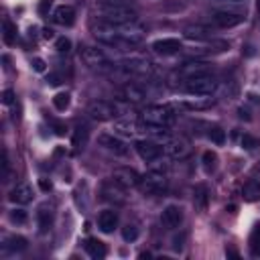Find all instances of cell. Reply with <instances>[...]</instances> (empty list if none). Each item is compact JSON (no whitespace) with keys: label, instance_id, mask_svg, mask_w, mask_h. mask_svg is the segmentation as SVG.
<instances>
[{"label":"cell","instance_id":"cell-1","mask_svg":"<svg viewBox=\"0 0 260 260\" xmlns=\"http://www.w3.org/2000/svg\"><path fill=\"white\" fill-rule=\"evenodd\" d=\"M93 37L108 47L114 49H128L134 45H140L146 37V28L134 20V22H124V24H108V22H100L98 26H93Z\"/></svg>","mask_w":260,"mask_h":260},{"label":"cell","instance_id":"cell-2","mask_svg":"<svg viewBox=\"0 0 260 260\" xmlns=\"http://www.w3.org/2000/svg\"><path fill=\"white\" fill-rule=\"evenodd\" d=\"M95 14L102 22H108V24H124V22L136 20V10H132L122 2H102L95 8Z\"/></svg>","mask_w":260,"mask_h":260},{"label":"cell","instance_id":"cell-3","mask_svg":"<svg viewBox=\"0 0 260 260\" xmlns=\"http://www.w3.org/2000/svg\"><path fill=\"white\" fill-rule=\"evenodd\" d=\"M140 120H142V124H146L148 128H171V126L175 124V112H173L169 106L150 104V106L142 108Z\"/></svg>","mask_w":260,"mask_h":260},{"label":"cell","instance_id":"cell-4","mask_svg":"<svg viewBox=\"0 0 260 260\" xmlns=\"http://www.w3.org/2000/svg\"><path fill=\"white\" fill-rule=\"evenodd\" d=\"M183 87L191 95H211L217 89V79L211 73H205V75H197V77L185 79Z\"/></svg>","mask_w":260,"mask_h":260},{"label":"cell","instance_id":"cell-5","mask_svg":"<svg viewBox=\"0 0 260 260\" xmlns=\"http://www.w3.org/2000/svg\"><path fill=\"white\" fill-rule=\"evenodd\" d=\"M167 185H169L167 177L158 171L146 173L144 177H140V183H138V187L144 195H162L167 191Z\"/></svg>","mask_w":260,"mask_h":260},{"label":"cell","instance_id":"cell-6","mask_svg":"<svg viewBox=\"0 0 260 260\" xmlns=\"http://www.w3.org/2000/svg\"><path fill=\"white\" fill-rule=\"evenodd\" d=\"M100 195H102V199H106L108 203H114V205H124L126 203V187L120 185L114 177L112 179H106L102 183Z\"/></svg>","mask_w":260,"mask_h":260},{"label":"cell","instance_id":"cell-7","mask_svg":"<svg viewBox=\"0 0 260 260\" xmlns=\"http://www.w3.org/2000/svg\"><path fill=\"white\" fill-rule=\"evenodd\" d=\"M79 57H81V61H83L87 67H91V69H106V67H110L108 55H106L102 49H98V47H83V49L79 51Z\"/></svg>","mask_w":260,"mask_h":260},{"label":"cell","instance_id":"cell-8","mask_svg":"<svg viewBox=\"0 0 260 260\" xmlns=\"http://www.w3.org/2000/svg\"><path fill=\"white\" fill-rule=\"evenodd\" d=\"M87 114H89L93 120L106 122V120H112V118L118 114V108H116V104H112V102L98 100V102H91V104H89Z\"/></svg>","mask_w":260,"mask_h":260},{"label":"cell","instance_id":"cell-9","mask_svg":"<svg viewBox=\"0 0 260 260\" xmlns=\"http://www.w3.org/2000/svg\"><path fill=\"white\" fill-rule=\"evenodd\" d=\"M211 20L219 28H232V26H238L240 22H244V14L236 12V10H213Z\"/></svg>","mask_w":260,"mask_h":260},{"label":"cell","instance_id":"cell-10","mask_svg":"<svg viewBox=\"0 0 260 260\" xmlns=\"http://www.w3.org/2000/svg\"><path fill=\"white\" fill-rule=\"evenodd\" d=\"M98 144H100L104 150H108V152H112V154H116V156L128 154L126 142L120 140V138L114 136V134H100V136H98Z\"/></svg>","mask_w":260,"mask_h":260},{"label":"cell","instance_id":"cell-11","mask_svg":"<svg viewBox=\"0 0 260 260\" xmlns=\"http://www.w3.org/2000/svg\"><path fill=\"white\" fill-rule=\"evenodd\" d=\"M134 148H136L138 156H140L142 160H146V162L158 160L160 154H162V148H160L156 142H152V140H136Z\"/></svg>","mask_w":260,"mask_h":260},{"label":"cell","instance_id":"cell-12","mask_svg":"<svg viewBox=\"0 0 260 260\" xmlns=\"http://www.w3.org/2000/svg\"><path fill=\"white\" fill-rule=\"evenodd\" d=\"M165 152L171 156V158H185L189 152H191V142L183 136H177V138H171L167 144H165Z\"/></svg>","mask_w":260,"mask_h":260},{"label":"cell","instance_id":"cell-13","mask_svg":"<svg viewBox=\"0 0 260 260\" xmlns=\"http://www.w3.org/2000/svg\"><path fill=\"white\" fill-rule=\"evenodd\" d=\"M160 221H162V225L169 228V230L179 228V225L183 223V209H181L179 205H167V207L162 209V213H160Z\"/></svg>","mask_w":260,"mask_h":260},{"label":"cell","instance_id":"cell-14","mask_svg":"<svg viewBox=\"0 0 260 260\" xmlns=\"http://www.w3.org/2000/svg\"><path fill=\"white\" fill-rule=\"evenodd\" d=\"M177 73L181 75L183 81H185V79H191V77H197V75H205V73H209V63H203V61H189V63L181 65Z\"/></svg>","mask_w":260,"mask_h":260},{"label":"cell","instance_id":"cell-15","mask_svg":"<svg viewBox=\"0 0 260 260\" xmlns=\"http://www.w3.org/2000/svg\"><path fill=\"white\" fill-rule=\"evenodd\" d=\"M150 49H152L156 55L167 57V55H175V53H179V51H181V43H179V39L167 37V39H158V41H154Z\"/></svg>","mask_w":260,"mask_h":260},{"label":"cell","instance_id":"cell-16","mask_svg":"<svg viewBox=\"0 0 260 260\" xmlns=\"http://www.w3.org/2000/svg\"><path fill=\"white\" fill-rule=\"evenodd\" d=\"M112 177H114L120 185H124L126 189H128V187H138V183H140V175H138L134 169H130V167H120V169H116Z\"/></svg>","mask_w":260,"mask_h":260},{"label":"cell","instance_id":"cell-17","mask_svg":"<svg viewBox=\"0 0 260 260\" xmlns=\"http://www.w3.org/2000/svg\"><path fill=\"white\" fill-rule=\"evenodd\" d=\"M114 132H118L122 136H136L138 132H146V126L138 124L136 120H118V122H114Z\"/></svg>","mask_w":260,"mask_h":260},{"label":"cell","instance_id":"cell-18","mask_svg":"<svg viewBox=\"0 0 260 260\" xmlns=\"http://www.w3.org/2000/svg\"><path fill=\"white\" fill-rule=\"evenodd\" d=\"M8 199H10L12 203H16V205H26V203H30V201H32V189H30V185H26V183L16 185V187L10 191Z\"/></svg>","mask_w":260,"mask_h":260},{"label":"cell","instance_id":"cell-19","mask_svg":"<svg viewBox=\"0 0 260 260\" xmlns=\"http://www.w3.org/2000/svg\"><path fill=\"white\" fill-rule=\"evenodd\" d=\"M53 20L57 24H61V26H71L75 22V10H73V6H67V4L57 6L55 12H53Z\"/></svg>","mask_w":260,"mask_h":260},{"label":"cell","instance_id":"cell-20","mask_svg":"<svg viewBox=\"0 0 260 260\" xmlns=\"http://www.w3.org/2000/svg\"><path fill=\"white\" fill-rule=\"evenodd\" d=\"M120 95H122L126 102H130V104H140V102H144L146 91H144L140 85H136V83H126V85L122 87Z\"/></svg>","mask_w":260,"mask_h":260},{"label":"cell","instance_id":"cell-21","mask_svg":"<svg viewBox=\"0 0 260 260\" xmlns=\"http://www.w3.org/2000/svg\"><path fill=\"white\" fill-rule=\"evenodd\" d=\"M116 225H118V213H116V211L106 209V211H102V213L98 215V228H100L102 232L110 234Z\"/></svg>","mask_w":260,"mask_h":260},{"label":"cell","instance_id":"cell-22","mask_svg":"<svg viewBox=\"0 0 260 260\" xmlns=\"http://www.w3.org/2000/svg\"><path fill=\"white\" fill-rule=\"evenodd\" d=\"M85 252H87L91 258L102 260V258H106L108 248H106V244H104V242H100V240H95V238H89V240L85 242Z\"/></svg>","mask_w":260,"mask_h":260},{"label":"cell","instance_id":"cell-23","mask_svg":"<svg viewBox=\"0 0 260 260\" xmlns=\"http://www.w3.org/2000/svg\"><path fill=\"white\" fill-rule=\"evenodd\" d=\"M26 248V238L22 236H8L2 244V252L8 254V252H22Z\"/></svg>","mask_w":260,"mask_h":260},{"label":"cell","instance_id":"cell-24","mask_svg":"<svg viewBox=\"0 0 260 260\" xmlns=\"http://www.w3.org/2000/svg\"><path fill=\"white\" fill-rule=\"evenodd\" d=\"M185 37L195 39V41H203V39L211 37V28H207L203 24H189V26H185Z\"/></svg>","mask_w":260,"mask_h":260},{"label":"cell","instance_id":"cell-25","mask_svg":"<svg viewBox=\"0 0 260 260\" xmlns=\"http://www.w3.org/2000/svg\"><path fill=\"white\" fill-rule=\"evenodd\" d=\"M242 193H244L246 201H258L260 199V179H252L250 183H246Z\"/></svg>","mask_w":260,"mask_h":260},{"label":"cell","instance_id":"cell-26","mask_svg":"<svg viewBox=\"0 0 260 260\" xmlns=\"http://www.w3.org/2000/svg\"><path fill=\"white\" fill-rule=\"evenodd\" d=\"M211 104H213V100H211V98H205V95L189 98V100H185V102H183V106H185V108H189V110H205V108H209Z\"/></svg>","mask_w":260,"mask_h":260},{"label":"cell","instance_id":"cell-27","mask_svg":"<svg viewBox=\"0 0 260 260\" xmlns=\"http://www.w3.org/2000/svg\"><path fill=\"white\" fill-rule=\"evenodd\" d=\"M193 203H195V207H197L199 211H203V209L207 207V187H203V185L195 187V197H193Z\"/></svg>","mask_w":260,"mask_h":260},{"label":"cell","instance_id":"cell-28","mask_svg":"<svg viewBox=\"0 0 260 260\" xmlns=\"http://www.w3.org/2000/svg\"><path fill=\"white\" fill-rule=\"evenodd\" d=\"M248 246H250L252 256H260V223L254 225V230L250 234V240H248Z\"/></svg>","mask_w":260,"mask_h":260},{"label":"cell","instance_id":"cell-29","mask_svg":"<svg viewBox=\"0 0 260 260\" xmlns=\"http://www.w3.org/2000/svg\"><path fill=\"white\" fill-rule=\"evenodd\" d=\"M37 217H39V225H41V230H47V228L53 223V211L47 209V207H41L39 213H37Z\"/></svg>","mask_w":260,"mask_h":260},{"label":"cell","instance_id":"cell-30","mask_svg":"<svg viewBox=\"0 0 260 260\" xmlns=\"http://www.w3.org/2000/svg\"><path fill=\"white\" fill-rule=\"evenodd\" d=\"M87 142V128L85 126H77L75 128V136H73V146L75 148H83Z\"/></svg>","mask_w":260,"mask_h":260},{"label":"cell","instance_id":"cell-31","mask_svg":"<svg viewBox=\"0 0 260 260\" xmlns=\"http://www.w3.org/2000/svg\"><path fill=\"white\" fill-rule=\"evenodd\" d=\"M53 106L59 110V112H65L69 108V93L67 91H59L55 98H53Z\"/></svg>","mask_w":260,"mask_h":260},{"label":"cell","instance_id":"cell-32","mask_svg":"<svg viewBox=\"0 0 260 260\" xmlns=\"http://www.w3.org/2000/svg\"><path fill=\"white\" fill-rule=\"evenodd\" d=\"M2 28H4V43L6 45H12L14 43V37H16V26L10 20H4Z\"/></svg>","mask_w":260,"mask_h":260},{"label":"cell","instance_id":"cell-33","mask_svg":"<svg viewBox=\"0 0 260 260\" xmlns=\"http://www.w3.org/2000/svg\"><path fill=\"white\" fill-rule=\"evenodd\" d=\"M215 162H217V154L211 152V150H205L203 152V167H205V171H213Z\"/></svg>","mask_w":260,"mask_h":260},{"label":"cell","instance_id":"cell-34","mask_svg":"<svg viewBox=\"0 0 260 260\" xmlns=\"http://www.w3.org/2000/svg\"><path fill=\"white\" fill-rule=\"evenodd\" d=\"M209 138H211L215 144H223L225 134H223V130H221L219 126H213V128H209Z\"/></svg>","mask_w":260,"mask_h":260},{"label":"cell","instance_id":"cell-35","mask_svg":"<svg viewBox=\"0 0 260 260\" xmlns=\"http://www.w3.org/2000/svg\"><path fill=\"white\" fill-rule=\"evenodd\" d=\"M10 221L12 223H18V225L26 223V211L24 209H12L10 211Z\"/></svg>","mask_w":260,"mask_h":260},{"label":"cell","instance_id":"cell-36","mask_svg":"<svg viewBox=\"0 0 260 260\" xmlns=\"http://www.w3.org/2000/svg\"><path fill=\"white\" fill-rule=\"evenodd\" d=\"M55 49H57L59 53H69V51H71V41H69L67 37H59V39L55 41Z\"/></svg>","mask_w":260,"mask_h":260},{"label":"cell","instance_id":"cell-37","mask_svg":"<svg viewBox=\"0 0 260 260\" xmlns=\"http://www.w3.org/2000/svg\"><path fill=\"white\" fill-rule=\"evenodd\" d=\"M122 238H124L126 242H134V240L138 238V230H136V225H126V228L122 230Z\"/></svg>","mask_w":260,"mask_h":260},{"label":"cell","instance_id":"cell-38","mask_svg":"<svg viewBox=\"0 0 260 260\" xmlns=\"http://www.w3.org/2000/svg\"><path fill=\"white\" fill-rule=\"evenodd\" d=\"M242 146L248 148V150H254V148L258 146V140H256L254 136H250V134H244V136H242Z\"/></svg>","mask_w":260,"mask_h":260},{"label":"cell","instance_id":"cell-39","mask_svg":"<svg viewBox=\"0 0 260 260\" xmlns=\"http://www.w3.org/2000/svg\"><path fill=\"white\" fill-rule=\"evenodd\" d=\"M2 167H4V181H8L10 177V160H8V152H2Z\"/></svg>","mask_w":260,"mask_h":260},{"label":"cell","instance_id":"cell-40","mask_svg":"<svg viewBox=\"0 0 260 260\" xmlns=\"http://www.w3.org/2000/svg\"><path fill=\"white\" fill-rule=\"evenodd\" d=\"M12 100H14V93H12V89H6V91L2 93V102H4V104H12Z\"/></svg>","mask_w":260,"mask_h":260},{"label":"cell","instance_id":"cell-41","mask_svg":"<svg viewBox=\"0 0 260 260\" xmlns=\"http://www.w3.org/2000/svg\"><path fill=\"white\" fill-rule=\"evenodd\" d=\"M32 67H35V71H45V61L43 59H35Z\"/></svg>","mask_w":260,"mask_h":260},{"label":"cell","instance_id":"cell-42","mask_svg":"<svg viewBox=\"0 0 260 260\" xmlns=\"http://www.w3.org/2000/svg\"><path fill=\"white\" fill-rule=\"evenodd\" d=\"M47 8H51V0H41V4H39V12H41V14H45V12H47Z\"/></svg>","mask_w":260,"mask_h":260},{"label":"cell","instance_id":"cell-43","mask_svg":"<svg viewBox=\"0 0 260 260\" xmlns=\"http://www.w3.org/2000/svg\"><path fill=\"white\" fill-rule=\"evenodd\" d=\"M228 2H242V0H228Z\"/></svg>","mask_w":260,"mask_h":260}]
</instances>
